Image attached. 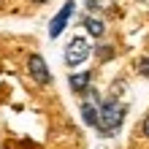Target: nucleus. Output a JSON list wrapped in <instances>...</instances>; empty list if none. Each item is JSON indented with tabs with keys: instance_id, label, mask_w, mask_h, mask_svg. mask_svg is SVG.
I'll return each instance as SVG.
<instances>
[{
	"instance_id": "1",
	"label": "nucleus",
	"mask_w": 149,
	"mask_h": 149,
	"mask_svg": "<svg viewBox=\"0 0 149 149\" xmlns=\"http://www.w3.org/2000/svg\"><path fill=\"white\" fill-rule=\"evenodd\" d=\"M125 106L117 100V98H106L100 103V111H98V130H100V136H114L119 130L122 125V119H125Z\"/></svg>"
},
{
	"instance_id": "2",
	"label": "nucleus",
	"mask_w": 149,
	"mask_h": 149,
	"mask_svg": "<svg viewBox=\"0 0 149 149\" xmlns=\"http://www.w3.org/2000/svg\"><path fill=\"white\" fill-rule=\"evenodd\" d=\"M87 57H90V43H87V38H73L65 46V63L71 65V68L81 65Z\"/></svg>"
},
{
	"instance_id": "3",
	"label": "nucleus",
	"mask_w": 149,
	"mask_h": 149,
	"mask_svg": "<svg viewBox=\"0 0 149 149\" xmlns=\"http://www.w3.org/2000/svg\"><path fill=\"white\" fill-rule=\"evenodd\" d=\"M27 68H30V76L36 79L38 84H49L52 81V73H49V68H46V63H43L41 54H33L27 60Z\"/></svg>"
},
{
	"instance_id": "4",
	"label": "nucleus",
	"mask_w": 149,
	"mask_h": 149,
	"mask_svg": "<svg viewBox=\"0 0 149 149\" xmlns=\"http://www.w3.org/2000/svg\"><path fill=\"white\" fill-rule=\"evenodd\" d=\"M71 14H73V0H68V3L60 8V14L52 19V24H49V36H52V38H57L60 33L65 30V24H68V19H71Z\"/></svg>"
},
{
	"instance_id": "5",
	"label": "nucleus",
	"mask_w": 149,
	"mask_h": 149,
	"mask_svg": "<svg viewBox=\"0 0 149 149\" xmlns=\"http://www.w3.org/2000/svg\"><path fill=\"white\" fill-rule=\"evenodd\" d=\"M90 81H92V71H84V73H71V76H68V84H71V90H73V92H79V95H84V92L92 87Z\"/></svg>"
},
{
	"instance_id": "6",
	"label": "nucleus",
	"mask_w": 149,
	"mask_h": 149,
	"mask_svg": "<svg viewBox=\"0 0 149 149\" xmlns=\"http://www.w3.org/2000/svg\"><path fill=\"white\" fill-rule=\"evenodd\" d=\"M98 111H100V106H95V103H84V100H81V119H84V125L98 127Z\"/></svg>"
},
{
	"instance_id": "7",
	"label": "nucleus",
	"mask_w": 149,
	"mask_h": 149,
	"mask_svg": "<svg viewBox=\"0 0 149 149\" xmlns=\"http://www.w3.org/2000/svg\"><path fill=\"white\" fill-rule=\"evenodd\" d=\"M84 24H87V33H90V36H95V38H100L103 33H106V24H103L100 19H92V16H87Z\"/></svg>"
},
{
	"instance_id": "8",
	"label": "nucleus",
	"mask_w": 149,
	"mask_h": 149,
	"mask_svg": "<svg viewBox=\"0 0 149 149\" xmlns=\"http://www.w3.org/2000/svg\"><path fill=\"white\" fill-rule=\"evenodd\" d=\"M138 73L149 79V57H144V60H138Z\"/></svg>"
},
{
	"instance_id": "9",
	"label": "nucleus",
	"mask_w": 149,
	"mask_h": 149,
	"mask_svg": "<svg viewBox=\"0 0 149 149\" xmlns=\"http://www.w3.org/2000/svg\"><path fill=\"white\" fill-rule=\"evenodd\" d=\"M98 57H100V60L114 57V49H111V46H98Z\"/></svg>"
},
{
	"instance_id": "10",
	"label": "nucleus",
	"mask_w": 149,
	"mask_h": 149,
	"mask_svg": "<svg viewBox=\"0 0 149 149\" xmlns=\"http://www.w3.org/2000/svg\"><path fill=\"white\" fill-rule=\"evenodd\" d=\"M141 130H144V136H146V138H149V117H146V119H144V125H141Z\"/></svg>"
},
{
	"instance_id": "11",
	"label": "nucleus",
	"mask_w": 149,
	"mask_h": 149,
	"mask_svg": "<svg viewBox=\"0 0 149 149\" xmlns=\"http://www.w3.org/2000/svg\"><path fill=\"white\" fill-rule=\"evenodd\" d=\"M33 3H46V0H33Z\"/></svg>"
}]
</instances>
